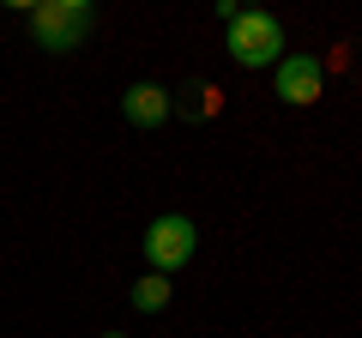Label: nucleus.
I'll return each instance as SVG.
<instances>
[{
    "label": "nucleus",
    "instance_id": "8",
    "mask_svg": "<svg viewBox=\"0 0 362 338\" xmlns=\"http://www.w3.org/2000/svg\"><path fill=\"white\" fill-rule=\"evenodd\" d=\"M103 338H127V332H103Z\"/></svg>",
    "mask_w": 362,
    "mask_h": 338
},
{
    "label": "nucleus",
    "instance_id": "5",
    "mask_svg": "<svg viewBox=\"0 0 362 338\" xmlns=\"http://www.w3.org/2000/svg\"><path fill=\"white\" fill-rule=\"evenodd\" d=\"M169 109H175V103H169L163 85H145V78H139V85L121 91V115H127L133 127H157V121H169Z\"/></svg>",
    "mask_w": 362,
    "mask_h": 338
},
{
    "label": "nucleus",
    "instance_id": "6",
    "mask_svg": "<svg viewBox=\"0 0 362 338\" xmlns=\"http://www.w3.org/2000/svg\"><path fill=\"white\" fill-rule=\"evenodd\" d=\"M169 296H175V290H169V278H163V272H145L139 284H133V308H139V314H163V308H169Z\"/></svg>",
    "mask_w": 362,
    "mask_h": 338
},
{
    "label": "nucleus",
    "instance_id": "3",
    "mask_svg": "<svg viewBox=\"0 0 362 338\" xmlns=\"http://www.w3.org/2000/svg\"><path fill=\"white\" fill-rule=\"evenodd\" d=\"M194 247H199V230H194V218H181V211H169V218H157L151 230H145V260L163 278L194 260Z\"/></svg>",
    "mask_w": 362,
    "mask_h": 338
},
{
    "label": "nucleus",
    "instance_id": "1",
    "mask_svg": "<svg viewBox=\"0 0 362 338\" xmlns=\"http://www.w3.org/2000/svg\"><path fill=\"white\" fill-rule=\"evenodd\" d=\"M97 25V6L90 0H37L30 6V42L49 54H73L78 42Z\"/></svg>",
    "mask_w": 362,
    "mask_h": 338
},
{
    "label": "nucleus",
    "instance_id": "7",
    "mask_svg": "<svg viewBox=\"0 0 362 338\" xmlns=\"http://www.w3.org/2000/svg\"><path fill=\"white\" fill-rule=\"evenodd\" d=\"M187 115H211V109H218V91H211V85H187Z\"/></svg>",
    "mask_w": 362,
    "mask_h": 338
},
{
    "label": "nucleus",
    "instance_id": "2",
    "mask_svg": "<svg viewBox=\"0 0 362 338\" xmlns=\"http://www.w3.org/2000/svg\"><path fill=\"white\" fill-rule=\"evenodd\" d=\"M223 49H230V61L247 66V73H254V66H278V61H284V25H278L272 13H247V6H242V13L230 18Z\"/></svg>",
    "mask_w": 362,
    "mask_h": 338
},
{
    "label": "nucleus",
    "instance_id": "4",
    "mask_svg": "<svg viewBox=\"0 0 362 338\" xmlns=\"http://www.w3.org/2000/svg\"><path fill=\"white\" fill-rule=\"evenodd\" d=\"M272 91H278V103L308 109V103H320V91H326V66L314 61V54H284V61L272 66Z\"/></svg>",
    "mask_w": 362,
    "mask_h": 338
}]
</instances>
